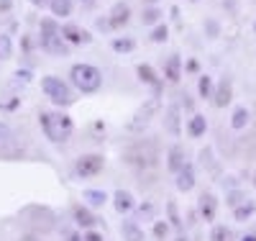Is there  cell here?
<instances>
[{
	"label": "cell",
	"mask_w": 256,
	"mask_h": 241,
	"mask_svg": "<svg viewBox=\"0 0 256 241\" xmlns=\"http://www.w3.org/2000/svg\"><path fill=\"white\" fill-rule=\"evenodd\" d=\"M138 77H141V82H148V85H154V87H159V80H156L154 70L148 67V64H138Z\"/></svg>",
	"instance_id": "22"
},
{
	"label": "cell",
	"mask_w": 256,
	"mask_h": 241,
	"mask_svg": "<svg viewBox=\"0 0 256 241\" xmlns=\"http://www.w3.org/2000/svg\"><path fill=\"white\" fill-rule=\"evenodd\" d=\"M82 241H102V236L100 233H95V231H90V233H84V238Z\"/></svg>",
	"instance_id": "35"
},
{
	"label": "cell",
	"mask_w": 256,
	"mask_h": 241,
	"mask_svg": "<svg viewBox=\"0 0 256 241\" xmlns=\"http://www.w3.org/2000/svg\"><path fill=\"white\" fill-rule=\"evenodd\" d=\"M113 49L116 52H131L134 49V41L131 39H116L113 41Z\"/></svg>",
	"instance_id": "26"
},
{
	"label": "cell",
	"mask_w": 256,
	"mask_h": 241,
	"mask_svg": "<svg viewBox=\"0 0 256 241\" xmlns=\"http://www.w3.org/2000/svg\"><path fill=\"white\" fill-rule=\"evenodd\" d=\"M212 103H216L218 108H226L230 103V80H220L218 90L212 93Z\"/></svg>",
	"instance_id": "10"
},
{
	"label": "cell",
	"mask_w": 256,
	"mask_h": 241,
	"mask_svg": "<svg viewBox=\"0 0 256 241\" xmlns=\"http://www.w3.org/2000/svg\"><path fill=\"white\" fill-rule=\"evenodd\" d=\"M166 80H172V82L180 80V57L177 54L169 59V64H166Z\"/></svg>",
	"instance_id": "24"
},
{
	"label": "cell",
	"mask_w": 256,
	"mask_h": 241,
	"mask_svg": "<svg viewBox=\"0 0 256 241\" xmlns=\"http://www.w3.org/2000/svg\"><path fill=\"white\" fill-rule=\"evenodd\" d=\"M169 169L172 172H182L184 169V151H182V146L169 149Z\"/></svg>",
	"instance_id": "13"
},
{
	"label": "cell",
	"mask_w": 256,
	"mask_h": 241,
	"mask_svg": "<svg viewBox=\"0 0 256 241\" xmlns=\"http://www.w3.org/2000/svg\"><path fill=\"white\" fill-rule=\"evenodd\" d=\"M34 3H36V6H46V0H34Z\"/></svg>",
	"instance_id": "38"
},
{
	"label": "cell",
	"mask_w": 256,
	"mask_h": 241,
	"mask_svg": "<svg viewBox=\"0 0 256 241\" xmlns=\"http://www.w3.org/2000/svg\"><path fill=\"white\" fill-rule=\"evenodd\" d=\"M62 36L67 39L70 44H90L92 41V36L84 31V29H80V26H74V24H67L62 29Z\"/></svg>",
	"instance_id": "6"
},
{
	"label": "cell",
	"mask_w": 256,
	"mask_h": 241,
	"mask_svg": "<svg viewBox=\"0 0 256 241\" xmlns=\"http://www.w3.org/2000/svg\"><path fill=\"white\" fill-rule=\"evenodd\" d=\"M128 6L126 3H116L113 6V11H110V26L113 29H120V26H126L128 24Z\"/></svg>",
	"instance_id": "9"
},
{
	"label": "cell",
	"mask_w": 256,
	"mask_h": 241,
	"mask_svg": "<svg viewBox=\"0 0 256 241\" xmlns=\"http://www.w3.org/2000/svg\"><path fill=\"white\" fill-rule=\"evenodd\" d=\"M210 241H233V231L226 226H216L210 233Z\"/></svg>",
	"instance_id": "23"
},
{
	"label": "cell",
	"mask_w": 256,
	"mask_h": 241,
	"mask_svg": "<svg viewBox=\"0 0 256 241\" xmlns=\"http://www.w3.org/2000/svg\"><path fill=\"white\" fill-rule=\"evenodd\" d=\"M248 121H251L248 108H236V113H233V118H230V126L236 128V131H241V128L248 126Z\"/></svg>",
	"instance_id": "15"
},
{
	"label": "cell",
	"mask_w": 256,
	"mask_h": 241,
	"mask_svg": "<svg viewBox=\"0 0 256 241\" xmlns=\"http://www.w3.org/2000/svg\"><path fill=\"white\" fill-rule=\"evenodd\" d=\"M113 200H116V210L118 213H128L134 208V198H131V192H128V190H116Z\"/></svg>",
	"instance_id": "11"
},
{
	"label": "cell",
	"mask_w": 256,
	"mask_h": 241,
	"mask_svg": "<svg viewBox=\"0 0 256 241\" xmlns=\"http://www.w3.org/2000/svg\"><path fill=\"white\" fill-rule=\"evenodd\" d=\"M74 221H77V226L90 228V226H95V223H98V218H95L90 210H84V208H74Z\"/></svg>",
	"instance_id": "16"
},
{
	"label": "cell",
	"mask_w": 256,
	"mask_h": 241,
	"mask_svg": "<svg viewBox=\"0 0 256 241\" xmlns=\"http://www.w3.org/2000/svg\"><path fill=\"white\" fill-rule=\"evenodd\" d=\"M49 6H52V13L59 16V18H64V16L72 13V0H52Z\"/></svg>",
	"instance_id": "18"
},
{
	"label": "cell",
	"mask_w": 256,
	"mask_h": 241,
	"mask_svg": "<svg viewBox=\"0 0 256 241\" xmlns=\"http://www.w3.org/2000/svg\"><path fill=\"white\" fill-rule=\"evenodd\" d=\"M41 126L52 141H67L72 134V118L64 113H41Z\"/></svg>",
	"instance_id": "1"
},
{
	"label": "cell",
	"mask_w": 256,
	"mask_h": 241,
	"mask_svg": "<svg viewBox=\"0 0 256 241\" xmlns=\"http://www.w3.org/2000/svg\"><path fill=\"white\" fill-rule=\"evenodd\" d=\"M166 208H169V215H172V223H174V226H182V221L177 218V205H174V203H169Z\"/></svg>",
	"instance_id": "34"
},
{
	"label": "cell",
	"mask_w": 256,
	"mask_h": 241,
	"mask_svg": "<svg viewBox=\"0 0 256 241\" xmlns=\"http://www.w3.org/2000/svg\"><path fill=\"white\" fill-rule=\"evenodd\" d=\"M192 187H195V169H192L190 164H184V169L177 172V190L180 192H190Z\"/></svg>",
	"instance_id": "7"
},
{
	"label": "cell",
	"mask_w": 256,
	"mask_h": 241,
	"mask_svg": "<svg viewBox=\"0 0 256 241\" xmlns=\"http://www.w3.org/2000/svg\"><path fill=\"white\" fill-rule=\"evenodd\" d=\"M208 131V121H205V116H192L190 118V136H202Z\"/></svg>",
	"instance_id": "17"
},
{
	"label": "cell",
	"mask_w": 256,
	"mask_h": 241,
	"mask_svg": "<svg viewBox=\"0 0 256 241\" xmlns=\"http://www.w3.org/2000/svg\"><path fill=\"white\" fill-rule=\"evenodd\" d=\"M159 11L156 8H148V11H144V16H141V21H144V24H156V21H159Z\"/></svg>",
	"instance_id": "28"
},
{
	"label": "cell",
	"mask_w": 256,
	"mask_h": 241,
	"mask_svg": "<svg viewBox=\"0 0 256 241\" xmlns=\"http://www.w3.org/2000/svg\"><path fill=\"white\" fill-rule=\"evenodd\" d=\"M241 241H256V236H254V233H251V236H244V238H241Z\"/></svg>",
	"instance_id": "37"
},
{
	"label": "cell",
	"mask_w": 256,
	"mask_h": 241,
	"mask_svg": "<svg viewBox=\"0 0 256 241\" xmlns=\"http://www.w3.org/2000/svg\"><path fill=\"white\" fill-rule=\"evenodd\" d=\"M8 136H10L8 126H0V141H8Z\"/></svg>",
	"instance_id": "36"
},
{
	"label": "cell",
	"mask_w": 256,
	"mask_h": 241,
	"mask_svg": "<svg viewBox=\"0 0 256 241\" xmlns=\"http://www.w3.org/2000/svg\"><path fill=\"white\" fill-rule=\"evenodd\" d=\"M54 36H62L59 31H56V24H54V21H41V44H44V41H49V39H54Z\"/></svg>",
	"instance_id": "20"
},
{
	"label": "cell",
	"mask_w": 256,
	"mask_h": 241,
	"mask_svg": "<svg viewBox=\"0 0 256 241\" xmlns=\"http://www.w3.org/2000/svg\"><path fill=\"white\" fill-rule=\"evenodd\" d=\"M166 233H169V226H166L164 221H156V223H154V236H156V238H166Z\"/></svg>",
	"instance_id": "32"
},
{
	"label": "cell",
	"mask_w": 256,
	"mask_h": 241,
	"mask_svg": "<svg viewBox=\"0 0 256 241\" xmlns=\"http://www.w3.org/2000/svg\"><path fill=\"white\" fill-rule=\"evenodd\" d=\"M177 241H187V238H184V236H180V238H177Z\"/></svg>",
	"instance_id": "40"
},
{
	"label": "cell",
	"mask_w": 256,
	"mask_h": 241,
	"mask_svg": "<svg viewBox=\"0 0 256 241\" xmlns=\"http://www.w3.org/2000/svg\"><path fill=\"white\" fill-rule=\"evenodd\" d=\"M216 208H218V200L212 192H205L200 198V215L205 218V221H212L216 218Z\"/></svg>",
	"instance_id": "8"
},
{
	"label": "cell",
	"mask_w": 256,
	"mask_h": 241,
	"mask_svg": "<svg viewBox=\"0 0 256 241\" xmlns=\"http://www.w3.org/2000/svg\"><path fill=\"white\" fill-rule=\"evenodd\" d=\"M0 57H10V39L0 36Z\"/></svg>",
	"instance_id": "33"
},
{
	"label": "cell",
	"mask_w": 256,
	"mask_h": 241,
	"mask_svg": "<svg viewBox=\"0 0 256 241\" xmlns=\"http://www.w3.org/2000/svg\"><path fill=\"white\" fill-rule=\"evenodd\" d=\"M41 87H44V93L56 103V105H70L74 98H72V93H70V87L64 85L59 77H44L41 80Z\"/></svg>",
	"instance_id": "3"
},
{
	"label": "cell",
	"mask_w": 256,
	"mask_h": 241,
	"mask_svg": "<svg viewBox=\"0 0 256 241\" xmlns=\"http://www.w3.org/2000/svg\"><path fill=\"white\" fill-rule=\"evenodd\" d=\"M120 233H123V241H144V231L138 228L136 221H126Z\"/></svg>",
	"instance_id": "12"
},
{
	"label": "cell",
	"mask_w": 256,
	"mask_h": 241,
	"mask_svg": "<svg viewBox=\"0 0 256 241\" xmlns=\"http://www.w3.org/2000/svg\"><path fill=\"white\" fill-rule=\"evenodd\" d=\"M144 218H154V205L152 203H146L138 208V215H136V221H144Z\"/></svg>",
	"instance_id": "30"
},
{
	"label": "cell",
	"mask_w": 256,
	"mask_h": 241,
	"mask_svg": "<svg viewBox=\"0 0 256 241\" xmlns=\"http://www.w3.org/2000/svg\"><path fill=\"white\" fill-rule=\"evenodd\" d=\"M70 241H80V238H77V236H70Z\"/></svg>",
	"instance_id": "39"
},
{
	"label": "cell",
	"mask_w": 256,
	"mask_h": 241,
	"mask_svg": "<svg viewBox=\"0 0 256 241\" xmlns=\"http://www.w3.org/2000/svg\"><path fill=\"white\" fill-rule=\"evenodd\" d=\"M159 111V100L156 98H152V100H146V105H141L138 111H136V116H134V121H131V131H141L148 121H152V116Z\"/></svg>",
	"instance_id": "4"
},
{
	"label": "cell",
	"mask_w": 256,
	"mask_h": 241,
	"mask_svg": "<svg viewBox=\"0 0 256 241\" xmlns=\"http://www.w3.org/2000/svg\"><path fill=\"white\" fill-rule=\"evenodd\" d=\"M28 82H31V72H26V70H18L8 85H10V90H20V87H26Z\"/></svg>",
	"instance_id": "19"
},
{
	"label": "cell",
	"mask_w": 256,
	"mask_h": 241,
	"mask_svg": "<svg viewBox=\"0 0 256 241\" xmlns=\"http://www.w3.org/2000/svg\"><path fill=\"white\" fill-rule=\"evenodd\" d=\"M248 198L244 192H238V190H233L230 195H228V205H233V208H238V203H246Z\"/></svg>",
	"instance_id": "27"
},
{
	"label": "cell",
	"mask_w": 256,
	"mask_h": 241,
	"mask_svg": "<svg viewBox=\"0 0 256 241\" xmlns=\"http://www.w3.org/2000/svg\"><path fill=\"white\" fill-rule=\"evenodd\" d=\"M198 90H200V95H202V98H212V80H210L208 75H202V77H200Z\"/></svg>",
	"instance_id": "25"
},
{
	"label": "cell",
	"mask_w": 256,
	"mask_h": 241,
	"mask_svg": "<svg viewBox=\"0 0 256 241\" xmlns=\"http://www.w3.org/2000/svg\"><path fill=\"white\" fill-rule=\"evenodd\" d=\"M169 131L172 134H180V123H177V108H169Z\"/></svg>",
	"instance_id": "29"
},
{
	"label": "cell",
	"mask_w": 256,
	"mask_h": 241,
	"mask_svg": "<svg viewBox=\"0 0 256 241\" xmlns=\"http://www.w3.org/2000/svg\"><path fill=\"white\" fill-rule=\"evenodd\" d=\"M254 185H256V174H254Z\"/></svg>",
	"instance_id": "41"
},
{
	"label": "cell",
	"mask_w": 256,
	"mask_h": 241,
	"mask_svg": "<svg viewBox=\"0 0 256 241\" xmlns=\"http://www.w3.org/2000/svg\"><path fill=\"white\" fill-rule=\"evenodd\" d=\"M148 3H156V0H148Z\"/></svg>",
	"instance_id": "42"
},
{
	"label": "cell",
	"mask_w": 256,
	"mask_h": 241,
	"mask_svg": "<svg viewBox=\"0 0 256 241\" xmlns=\"http://www.w3.org/2000/svg\"><path fill=\"white\" fill-rule=\"evenodd\" d=\"M82 198L88 200V205L100 208V205H105V200H108V195H105V190H84V192H82Z\"/></svg>",
	"instance_id": "14"
},
{
	"label": "cell",
	"mask_w": 256,
	"mask_h": 241,
	"mask_svg": "<svg viewBox=\"0 0 256 241\" xmlns=\"http://www.w3.org/2000/svg\"><path fill=\"white\" fill-rule=\"evenodd\" d=\"M254 210H256V203L248 200V203H244V205H238L236 210H233V215H236V221H244V223H246L248 218L254 215Z\"/></svg>",
	"instance_id": "21"
},
{
	"label": "cell",
	"mask_w": 256,
	"mask_h": 241,
	"mask_svg": "<svg viewBox=\"0 0 256 241\" xmlns=\"http://www.w3.org/2000/svg\"><path fill=\"white\" fill-rule=\"evenodd\" d=\"M72 82L80 87L82 93H95L100 87V82H102V77H100V72L92 67V64H74L72 67Z\"/></svg>",
	"instance_id": "2"
},
{
	"label": "cell",
	"mask_w": 256,
	"mask_h": 241,
	"mask_svg": "<svg viewBox=\"0 0 256 241\" xmlns=\"http://www.w3.org/2000/svg\"><path fill=\"white\" fill-rule=\"evenodd\" d=\"M100 169H102V157H98V154H88V157H82L77 162L80 177H92V174H98Z\"/></svg>",
	"instance_id": "5"
},
{
	"label": "cell",
	"mask_w": 256,
	"mask_h": 241,
	"mask_svg": "<svg viewBox=\"0 0 256 241\" xmlns=\"http://www.w3.org/2000/svg\"><path fill=\"white\" fill-rule=\"evenodd\" d=\"M192 3H195V0H192Z\"/></svg>",
	"instance_id": "43"
},
{
	"label": "cell",
	"mask_w": 256,
	"mask_h": 241,
	"mask_svg": "<svg viewBox=\"0 0 256 241\" xmlns=\"http://www.w3.org/2000/svg\"><path fill=\"white\" fill-rule=\"evenodd\" d=\"M166 36H169V31H166V26H156V29H154V34H152V39H154L156 44H162V41H166Z\"/></svg>",
	"instance_id": "31"
}]
</instances>
